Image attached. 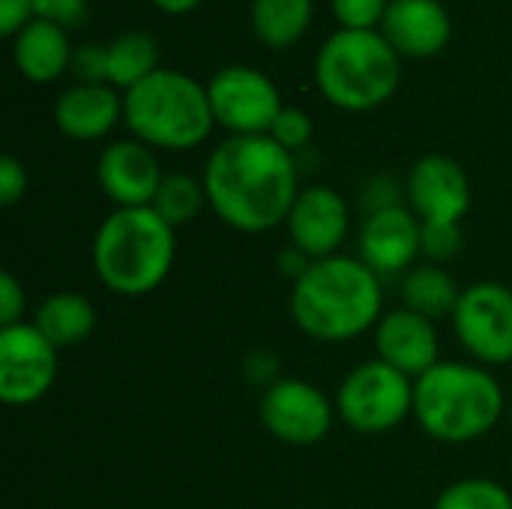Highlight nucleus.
Listing matches in <instances>:
<instances>
[{
	"label": "nucleus",
	"mask_w": 512,
	"mask_h": 509,
	"mask_svg": "<svg viewBox=\"0 0 512 509\" xmlns=\"http://www.w3.org/2000/svg\"><path fill=\"white\" fill-rule=\"evenodd\" d=\"M69 72L75 75V84H108V45H78L72 51Z\"/></svg>",
	"instance_id": "29"
},
{
	"label": "nucleus",
	"mask_w": 512,
	"mask_h": 509,
	"mask_svg": "<svg viewBox=\"0 0 512 509\" xmlns=\"http://www.w3.org/2000/svg\"><path fill=\"white\" fill-rule=\"evenodd\" d=\"M315 0H252L249 24L261 45L291 48L312 27Z\"/></svg>",
	"instance_id": "21"
},
{
	"label": "nucleus",
	"mask_w": 512,
	"mask_h": 509,
	"mask_svg": "<svg viewBox=\"0 0 512 509\" xmlns=\"http://www.w3.org/2000/svg\"><path fill=\"white\" fill-rule=\"evenodd\" d=\"M408 204L420 222L459 225L471 207V183L465 168L444 153L420 156L408 171Z\"/></svg>",
	"instance_id": "12"
},
{
	"label": "nucleus",
	"mask_w": 512,
	"mask_h": 509,
	"mask_svg": "<svg viewBox=\"0 0 512 509\" xmlns=\"http://www.w3.org/2000/svg\"><path fill=\"white\" fill-rule=\"evenodd\" d=\"M33 324L57 351L72 348L90 339V333L96 330V306L84 294L57 291L39 303Z\"/></svg>",
	"instance_id": "20"
},
{
	"label": "nucleus",
	"mask_w": 512,
	"mask_h": 509,
	"mask_svg": "<svg viewBox=\"0 0 512 509\" xmlns=\"http://www.w3.org/2000/svg\"><path fill=\"white\" fill-rule=\"evenodd\" d=\"M27 192V168L15 156L0 159V204L15 207Z\"/></svg>",
	"instance_id": "31"
},
{
	"label": "nucleus",
	"mask_w": 512,
	"mask_h": 509,
	"mask_svg": "<svg viewBox=\"0 0 512 509\" xmlns=\"http://www.w3.org/2000/svg\"><path fill=\"white\" fill-rule=\"evenodd\" d=\"M510 423H512V408H510Z\"/></svg>",
	"instance_id": "36"
},
{
	"label": "nucleus",
	"mask_w": 512,
	"mask_h": 509,
	"mask_svg": "<svg viewBox=\"0 0 512 509\" xmlns=\"http://www.w3.org/2000/svg\"><path fill=\"white\" fill-rule=\"evenodd\" d=\"M96 180L114 207H150L165 174L153 147L138 138H120L99 153Z\"/></svg>",
	"instance_id": "13"
},
{
	"label": "nucleus",
	"mask_w": 512,
	"mask_h": 509,
	"mask_svg": "<svg viewBox=\"0 0 512 509\" xmlns=\"http://www.w3.org/2000/svg\"><path fill=\"white\" fill-rule=\"evenodd\" d=\"M381 276L351 255H330L291 288L294 324L318 342H348L381 321Z\"/></svg>",
	"instance_id": "2"
},
{
	"label": "nucleus",
	"mask_w": 512,
	"mask_h": 509,
	"mask_svg": "<svg viewBox=\"0 0 512 509\" xmlns=\"http://www.w3.org/2000/svg\"><path fill=\"white\" fill-rule=\"evenodd\" d=\"M123 120V93L111 84H72L54 102V123L72 141H99Z\"/></svg>",
	"instance_id": "18"
},
{
	"label": "nucleus",
	"mask_w": 512,
	"mask_h": 509,
	"mask_svg": "<svg viewBox=\"0 0 512 509\" xmlns=\"http://www.w3.org/2000/svg\"><path fill=\"white\" fill-rule=\"evenodd\" d=\"M402 81V57L381 30H336L315 57L321 96L351 114L381 108Z\"/></svg>",
	"instance_id": "6"
},
{
	"label": "nucleus",
	"mask_w": 512,
	"mask_h": 509,
	"mask_svg": "<svg viewBox=\"0 0 512 509\" xmlns=\"http://www.w3.org/2000/svg\"><path fill=\"white\" fill-rule=\"evenodd\" d=\"M414 417L444 444H468L489 435L504 417L498 378L468 363H438L414 381Z\"/></svg>",
	"instance_id": "4"
},
{
	"label": "nucleus",
	"mask_w": 512,
	"mask_h": 509,
	"mask_svg": "<svg viewBox=\"0 0 512 509\" xmlns=\"http://www.w3.org/2000/svg\"><path fill=\"white\" fill-rule=\"evenodd\" d=\"M174 228L153 207H114L93 237V270L120 297L156 291L174 264Z\"/></svg>",
	"instance_id": "3"
},
{
	"label": "nucleus",
	"mask_w": 512,
	"mask_h": 509,
	"mask_svg": "<svg viewBox=\"0 0 512 509\" xmlns=\"http://www.w3.org/2000/svg\"><path fill=\"white\" fill-rule=\"evenodd\" d=\"M375 348H378V360L390 363L408 378H420L438 366L441 342H438L435 321L411 309H396L381 315L375 327Z\"/></svg>",
	"instance_id": "17"
},
{
	"label": "nucleus",
	"mask_w": 512,
	"mask_h": 509,
	"mask_svg": "<svg viewBox=\"0 0 512 509\" xmlns=\"http://www.w3.org/2000/svg\"><path fill=\"white\" fill-rule=\"evenodd\" d=\"M435 509H512V495L495 480L486 477H471L447 486Z\"/></svg>",
	"instance_id": "25"
},
{
	"label": "nucleus",
	"mask_w": 512,
	"mask_h": 509,
	"mask_svg": "<svg viewBox=\"0 0 512 509\" xmlns=\"http://www.w3.org/2000/svg\"><path fill=\"white\" fill-rule=\"evenodd\" d=\"M258 414L276 441L291 447H312L330 435L336 408L315 384L300 378H279L264 390Z\"/></svg>",
	"instance_id": "10"
},
{
	"label": "nucleus",
	"mask_w": 512,
	"mask_h": 509,
	"mask_svg": "<svg viewBox=\"0 0 512 509\" xmlns=\"http://www.w3.org/2000/svg\"><path fill=\"white\" fill-rule=\"evenodd\" d=\"M159 69V45L144 30H123L108 42V84L120 93Z\"/></svg>",
	"instance_id": "23"
},
{
	"label": "nucleus",
	"mask_w": 512,
	"mask_h": 509,
	"mask_svg": "<svg viewBox=\"0 0 512 509\" xmlns=\"http://www.w3.org/2000/svg\"><path fill=\"white\" fill-rule=\"evenodd\" d=\"M309 267H312V258H309L306 252H300L297 246L279 252V273H282V276H291V279L297 282Z\"/></svg>",
	"instance_id": "34"
},
{
	"label": "nucleus",
	"mask_w": 512,
	"mask_h": 509,
	"mask_svg": "<svg viewBox=\"0 0 512 509\" xmlns=\"http://www.w3.org/2000/svg\"><path fill=\"white\" fill-rule=\"evenodd\" d=\"M204 192L213 213L234 231L279 228L297 195V159L270 135H228L207 156Z\"/></svg>",
	"instance_id": "1"
},
{
	"label": "nucleus",
	"mask_w": 512,
	"mask_h": 509,
	"mask_svg": "<svg viewBox=\"0 0 512 509\" xmlns=\"http://www.w3.org/2000/svg\"><path fill=\"white\" fill-rule=\"evenodd\" d=\"M393 0H330V9L342 30H381Z\"/></svg>",
	"instance_id": "26"
},
{
	"label": "nucleus",
	"mask_w": 512,
	"mask_h": 509,
	"mask_svg": "<svg viewBox=\"0 0 512 509\" xmlns=\"http://www.w3.org/2000/svg\"><path fill=\"white\" fill-rule=\"evenodd\" d=\"M381 33L399 57L423 60L450 45L453 18L441 0H393L381 21Z\"/></svg>",
	"instance_id": "16"
},
{
	"label": "nucleus",
	"mask_w": 512,
	"mask_h": 509,
	"mask_svg": "<svg viewBox=\"0 0 512 509\" xmlns=\"http://www.w3.org/2000/svg\"><path fill=\"white\" fill-rule=\"evenodd\" d=\"M462 249V228L453 222H423V255L432 264H447Z\"/></svg>",
	"instance_id": "28"
},
{
	"label": "nucleus",
	"mask_w": 512,
	"mask_h": 509,
	"mask_svg": "<svg viewBox=\"0 0 512 509\" xmlns=\"http://www.w3.org/2000/svg\"><path fill=\"white\" fill-rule=\"evenodd\" d=\"M90 0H33V18L51 21L63 30L84 24Z\"/></svg>",
	"instance_id": "30"
},
{
	"label": "nucleus",
	"mask_w": 512,
	"mask_h": 509,
	"mask_svg": "<svg viewBox=\"0 0 512 509\" xmlns=\"http://www.w3.org/2000/svg\"><path fill=\"white\" fill-rule=\"evenodd\" d=\"M33 21V0H0V33L15 39Z\"/></svg>",
	"instance_id": "33"
},
{
	"label": "nucleus",
	"mask_w": 512,
	"mask_h": 509,
	"mask_svg": "<svg viewBox=\"0 0 512 509\" xmlns=\"http://www.w3.org/2000/svg\"><path fill=\"white\" fill-rule=\"evenodd\" d=\"M123 123L132 138L162 150H192L216 126L207 84L165 66L123 93Z\"/></svg>",
	"instance_id": "5"
},
{
	"label": "nucleus",
	"mask_w": 512,
	"mask_h": 509,
	"mask_svg": "<svg viewBox=\"0 0 512 509\" xmlns=\"http://www.w3.org/2000/svg\"><path fill=\"white\" fill-rule=\"evenodd\" d=\"M24 288L18 285V279L12 273L0 276V327H12L21 324L24 318Z\"/></svg>",
	"instance_id": "32"
},
{
	"label": "nucleus",
	"mask_w": 512,
	"mask_h": 509,
	"mask_svg": "<svg viewBox=\"0 0 512 509\" xmlns=\"http://www.w3.org/2000/svg\"><path fill=\"white\" fill-rule=\"evenodd\" d=\"M291 246L306 252L312 261L339 255V246L348 237L351 213L345 198L330 186H306L300 189L288 219Z\"/></svg>",
	"instance_id": "14"
},
{
	"label": "nucleus",
	"mask_w": 512,
	"mask_h": 509,
	"mask_svg": "<svg viewBox=\"0 0 512 509\" xmlns=\"http://www.w3.org/2000/svg\"><path fill=\"white\" fill-rule=\"evenodd\" d=\"M423 252V222L414 210L396 204L366 216L360 228V261L378 276H396Z\"/></svg>",
	"instance_id": "15"
},
{
	"label": "nucleus",
	"mask_w": 512,
	"mask_h": 509,
	"mask_svg": "<svg viewBox=\"0 0 512 509\" xmlns=\"http://www.w3.org/2000/svg\"><path fill=\"white\" fill-rule=\"evenodd\" d=\"M459 297H462V288L456 285L450 270H444L441 264H432V261L408 270V276L402 282L405 309H411L429 321L453 315L459 306Z\"/></svg>",
	"instance_id": "22"
},
{
	"label": "nucleus",
	"mask_w": 512,
	"mask_h": 509,
	"mask_svg": "<svg viewBox=\"0 0 512 509\" xmlns=\"http://www.w3.org/2000/svg\"><path fill=\"white\" fill-rule=\"evenodd\" d=\"M453 327L465 351L489 366L512 363V291L501 282H477L462 291Z\"/></svg>",
	"instance_id": "9"
},
{
	"label": "nucleus",
	"mask_w": 512,
	"mask_h": 509,
	"mask_svg": "<svg viewBox=\"0 0 512 509\" xmlns=\"http://www.w3.org/2000/svg\"><path fill=\"white\" fill-rule=\"evenodd\" d=\"M57 378V348L21 321L0 327V399L6 405L39 402Z\"/></svg>",
	"instance_id": "11"
},
{
	"label": "nucleus",
	"mask_w": 512,
	"mask_h": 509,
	"mask_svg": "<svg viewBox=\"0 0 512 509\" xmlns=\"http://www.w3.org/2000/svg\"><path fill=\"white\" fill-rule=\"evenodd\" d=\"M150 3L165 15H189L192 9L201 6V0H150Z\"/></svg>",
	"instance_id": "35"
},
{
	"label": "nucleus",
	"mask_w": 512,
	"mask_h": 509,
	"mask_svg": "<svg viewBox=\"0 0 512 509\" xmlns=\"http://www.w3.org/2000/svg\"><path fill=\"white\" fill-rule=\"evenodd\" d=\"M207 96L216 126L231 135H270L282 105L279 87L255 66L231 63L213 72Z\"/></svg>",
	"instance_id": "8"
},
{
	"label": "nucleus",
	"mask_w": 512,
	"mask_h": 509,
	"mask_svg": "<svg viewBox=\"0 0 512 509\" xmlns=\"http://www.w3.org/2000/svg\"><path fill=\"white\" fill-rule=\"evenodd\" d=\"M312 132H315L312 117H309L303 108L285 105V108L279 111V117H276L273 129H270V138H273L279 147H285L288 153H297V150L309 147Z\"/></svg>",
	"instance_id": "27"
},
{
	"label": "nucleus",
	"mask_w": 512,
	"mask_h": 509,
	"mask_svg": "<svg viewBox=\"0 0 512 509\" xmlns=\"http://www.w3.org/2000/svg\"><path fill=\"white\" fill-rule=\"evenodd\" d=\"M336 414L360 435H381L414 414V381L384 360L360 363L336 393Z\"/></svg>",
	"instance_id": "7"
},
{
	"label": "nucleus",
	"mask_w": 512,
	"mask_h": 509,
	"mask_svg": "<svg viewBox=\"0 0 512 509\" xmlns=\"http://www.w3.org/2000/svg\"><path fill=\"white\" fill-rule=\"evenodd\" d=\"M72 42L69 33L51 21L33 18L15 39H12V60L15 69L33 84H51L72 63Z\"/></svg>",
	"instance_id": "19"
},
{
	"label": "nucleus",
	"mask_w": 512,
	"mask_h": 509,
	"mask_svg": "<svg viewBox=\"0 0 512 509\" xmlns=\"http://www.w3.org/2000/svg\"><path fill=\"white\" fill-rule=\"evenodd\" d=\"M207 204V192H204V183L189 177V174H165L156 198H153V210L171 225V228H180L186 222H192L201 207Z\"/></svg>",
	"instance_id": "24"
}]
</instances>
